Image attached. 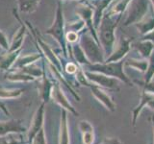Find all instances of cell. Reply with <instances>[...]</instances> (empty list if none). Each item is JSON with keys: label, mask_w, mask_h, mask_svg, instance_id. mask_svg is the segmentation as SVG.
Masks as SVG:
<instances>
[{"label": "cell", "mask_w": 154, "mask_h": 144, "mask_svg": "<svg viewBox=\"0 0 154 144\" xmlns=\"http://www.w3.org/2000/svg\"><path fill=\"white\" fill-rule=\"evenodd\" d=\"M78 67H79L78 64H74V62H69V64H66L65 70H66V72L67 74H75L77 69H78Z\"/></svg>", "instance_id": "32"}, {"label": "cell", "mask_w": 154, "mask_h": 144, "mask_svg": "<svg viewBox=\"0 0 154 144\" xmlns=\"http://www.w3.org/2000/svg\"><path fill=\"white\" fill-rule=\"evenodd\" d=\"M135 47L137 48L143 58H149L154 50V42H152L151 40H143V41L137 43Z\"/></svg>", "instance_id": "22"}, {"label": "cell", "mask_w": 154, "mask_h": 144, "mask_svg": "<svg viewBox=\"0 0 154 144\" xmlns=\"http://www.w3.org/2000/svg\"><path fill=\"white\" fill-rule=\"evenodd\" d=\"M51 98L54 100L58 105H60L64 110H69V112L73 113L75 116L78 115V112H77L75 109L72 107V105L69 103V101L67 100L66 96L65 95L64 91H63L61 88V83L59 81L53 82V86L51 90Z\"/></svg>", "instance_id": "8"}, {"label": "cell", "mask_w": 154, "mask_h": 144, "mask_svg": "<svg viewBox=\"0 0 154 144\" xmlns=\"http://www.w3.org/2000/svg\"><path fill=\"white\" fill-rule=\"evenodd\" d=\"M79 130L82 134L83 144H93L94 141V132L91 123L86 120H82L79 122Z\"/></svg>", "instance_id": "18"}, {"label": "cell", "mask_w": 154, "mask_h": 144, "mask_svg": "<svg viewBox=\"0 0 154 144\" xmlns=\"http://www.w3.org/2000/svg\"><path fill=\"white\" fill-rule=\"evenodd\" d=\"M122 16L114 19L111 14H105L101 18L98 26V38L100 44L102 45L103 51L106 55L110 56L113 53L115 45V29Z\"/></svg>", "instance_id": "1"}, {"label": "cell", "mask_w": 154, "mask_h": 144, "mask_svg": "<svg viewBox=\"0 0 154 144\" xmlns=\"http://www.w3.org/2000/svg\"><path fill=\"white\" fill-rule=\"evenodd\" d=\"M0 47L7 52L10 49V42L8 40V37L2 30H0Z\"/></svg>", "instance_id": "29"}, {"label": "cell", "mask_w": 154, "mask_h": 144, "mask_svg": "<svg viewBox=\"0 0 154 144\" xmlns=\"http://www.w3.org/2000/svg\"><path fill=\"white\" fill-rule=\"evenodd\" d=\"M23 92L21 88H6L0 85V98L1 99H14L18 98Z\"/></svg>", "instance_id": "23"}, {"label": "cell", "mask_w": 154, "mask_h": 144, "mask_svg": "<svg viewBox=\"0 0 154 144\" xmlns=\"http://www.w3.org/2000/svg\"><path fill=\"white\" fill-rule=\"evenodd\" d=\"M148 0H133L130 3L126 19L123 23V26H128L130 24H137L146 16L147 12Z\"/></svg>", "instance_id": "5"}, {"label": "cell", "mask_w": 154, "mask_h": 144, "mask_svg": "<svg viewBox=\"0 0 154 144\" xmlns=\"http://www.w3.org/2000/svg\"><path fill=\"white\" fill-rule=\"evenodd\" d=\"M45 103L42 102L40 107L37 109L36 112L33 116L30 128H29L28 134H27V138H28L29 144L32 143L34 137H35L37 136V134L42 129L43 120H45Z\"/></svg>", "instance_id": "7"}, {"label": "cell", "mask_w": 154, "mask_h": 144, "mask_svg": "<svg viewBox=\"0 0 154 144\" xmlns=\"http://www.w3.org/2000/svg\"><path fill=\"white\" fill-rule=\"evenodd\" d=\"M69 129L67 121L66 110L63 109L61 112L60 121V132H59V144H69Z\"/></svg>", "instance_id": "16"}, {"label": "cell", "mask_w": 154, "mask_h": 144, "mask_svg": "<svg viewBox=\"0 0 154 144\" xmlns=\"http://www.w3.org/2000/svg\"><path fill=\"white\" fill-rule=\"evenodd\" d=\"M129 50H130V40H126V38H122V40H120L119 45L117 46V49H116L112 54L105 60L106 62H112L122 61V59L127 54Z\"/></svg>", "instance_id": "13"}, {"label": "cell", "mask_w": 154, "mask_h": 144, "mask_svg": "<svg viewBox=\"0 0 154 144\" xmlns=\"http://www.w3.org/2000/svg\"><path fill=\"white\" fill-rule=\"evenodd\" d=\"M123 64L124 61L112 62H102V64H88V69L94 72H98L104 75H107L113 78H118L124 82L125 84L132 86L131 81L128 79V77L123 72Z\"/></svg>", "instance_id": "3"}, {"label": "cell", "mask_w": 154, "mask_h": 144, "mask_svg": "<svg viewBox=\"0 0 154 144\" xmlns=\"http://www.w3.org/2000/svg\"><path fill=\"white\" fill-rule=\"evenodd\" d=\"M102 144H122L118 138H106Z\"/></svg>", "instance_id": "33"}, {"label": "cell", "mask_w": 154, "mask_h": 144, "mask_svg": "<svg viewBox=\"0 0 154 144\" xmlns=\"http://www.w3.org/2000/svg\"><path fill=\"white\" fill-rule=\"evenodd\" d=\"M53 86V82L46 77L45 70L42 77V81L38 84V90H40V96L43 103H47L51 98V90Z\"/></svg>", "instance_id": "15"}, {"label": "cell", "mask_w": 154, "mask_h": 144, "mask_svg": "<svg viewBox=\"0 0 154 144\" xmlns=\"http://www.w3.org/2000/svg\"><path fill=\"white\" fill-rule=\"evenodd\" d=\"M79 44L83 49L86 57L91 64H102L104 62V54L100 49V44L89 34H84L79 40Z\"/></svg>", "instance_id": "4"}, {"label": "cell", "mask_w": 154, "mask_h": 144, "mask_svg": "<svg viewBox=\"0 0 154 144\" xmlns=\"http://www.w3.org/2000/svg\"><path fill=\"white\" fill-rule=\"evenodd\" d=\"M76 14H79V16L81 19L85 22L86 26L89 28V30L91 33V37H93L96 42H99L98 37L96 35V32L94 30V14H93V9L91 8V6L86 4H81L79 7H77L76 9Z\"/></svg>", "instance_id": "9"}, {"label": "cell", "mask_w": 154, "mask_h": 144, "mask_svg": "<svg viewBox=\"0 0 154 144\" xmlns=\"http://www.w3.org/2000/svg\"><path fill=\"white\" fill-rule=\"evenodd\" d=\"M151 2L153 3V5H154V0H151Z\"/></svg>", "instance_id": "36"}, {"label": "cell", "mask_w": 154, "mask_h": 144, "mask_svg": "<svg viewBox=\"0 0 154 144\" xmlns=\"http://www.w3.org/2000/svg\"><path fill=\"white\" fill-rule=\"evenodd\" d=\"M14 17H17V19L20 23V27L18 28L17 32L16 33V35L14 36L12 42L10 43V49L9 52H12V51H16L22 48V44H23V40H24V38H25L26 35V32L28 31V28L26 26L25 22L23 23L22 19L19 17V16L17 14V11L16 9H14Z\"/></svg>", "instance_id": "10"}, {"label": "cell", "mask_w": 154, "mask_h": 144, "mask_svg": "<svg viewBox=\"0 0 154 144\" xmlns=\"http://www.w3.org/2000/svg\"><path fill=\"white\" fill-rule=\"evenodd\" d=\"M22 51V48L16 51L7 52L6 55L0 56V70L8 71L13 68L16 61L18 59V57L20 56V53Z\"/></svg>", "instance_id": "14"}, {"label": "cell", "mask_w": 154, "mask_h": 144, "mask_svg": "<svg viewBox=\"0 0 154 144\" xmlns=\"http://www.w3.org/2000/svg\"><path fill=\"white\" fill-rule=\"evenodd\" d=\"M139 31L143 35H147L154 30V16L148 17L146 21H140L136 24Z\"/></svg>", "instance_id": "24"}, {"label": "cell", "mask_w": 154, "mask_h": 144, "mask_svg": "<svg viewBox=\"0 0 154 144\" xmlns=\"http://www.w3.org/2000/svg\"><path fill=\"white\" fill-rule=\"evenodd\" d=\"M84 25H85V22L81 19L79 22H75V23L69 24V25L66 27V31H72V32L79 33V31L82 30V29L84 28Z\"/></svg>", "instance_id": "30"}, {"label": "cell", "mask_w": 154, "mask_h": 144, "mask_svg": "<svg viewBox=\"0 0 154 144\" xmlns=\"http://www.w3.org/2000/svg\"><path fill=\"white\" fill-rule=\"evenodd\" d=\"M25 131L26 129L19 120L0 121V136H5L10 134H19Z\"/></svg>", "instance_id": "11"}, {"label": "cell", "mask_w": 154, "mask_h": 144, "mask_svg": "<svg viewBox=\"0 0 154 144\" xmlns=\"http://www.w3.org/2000/svg\"><path fill=\"white\" fill-rule=\"evenodd\" d=\"M149 58H150V62H149V64L147 66L146 73V79H144L143 84L149 83L154 77V50Z\"/></svg>", "instance_id": "26"}, {"label": "cell", "mask_w": 154, "mask_h": 144, "mask_svg": "<svg viewBox=\"0 0 154 144\" xmlns=\"http://www.w3.org/2000/svg\"><path fill=\"white\" fill-rule=\"evenodd\" d=\"M43 57L42 53H34V54H29V55H25V56H19L18 59L16 61L14 64L13 66V69H21L23 67L31 65L33 64L38 60H41Z\"/></svg>", "instance_id": "17"}, {"label": "cell", "mask_w": 154, "mask_h": 144, "mask_svg": "<svg viewBox=\"0 0 154 144\" xmlns=\"http://www.w3.org/2000/svg\"><path fill=\"white\" fill-rule=\"evenodd\" d=\"M85 74L88 80L94 86H100L109 89H119L118 80H116V78L89 70H86Z\"/></svg>", "instance_id": "6"}, {"label": "cell", "mask_w": 154, "mask_h": 144, "mask_svg": "<svg viewBox=\"0 0 154 144\" xmlns=\"http://www.w3.org/2000/svg\"><path fill=\"white\" fill-rule=\"evenodd\" d=\"M90 88L91 89V93L94 94V97L97 99L100 103H102L108 110L114 112L116 110V105L113 102L112 97H111L108 93H106V91H104L102 88H100L98 86H94L91 84Z\"/></svg>", "instance_id": "12"}, {"label": "cell", "mask_w": 154, "mask_h": 144, "mask_svg": "<svg viewBox=\"0 0 154 144\" xmlns=\"http://www.w3.org/2000/svg\"><path fill=\"white\" fill-rule=\"evenodd\" d=\"M45 34L54 38L56 41L59 43L62 48L63 54L66 58L67 54V42L66 40V25H65V16H64V10L61 1H58L57 9L55 14V18L52 25L46 29Z\"/></svg>", "instance_id": "2"}, {"label": "cell", "mask_w": 154, "mask_h": 144, "mask_svg": "<svg viewBox=\"0 0 154 144\" xmlns=\"http://www.w3.org/2000/svg\"><path fill=\"white\" fill-rule=\"evenodd\" d=\"M41 0H17L18 11L24 14L34 13L38 9Z\"/></svg>", "instance_id": "20"}, {"label": "cell", "mask_w": 154, "mask_h": 144, "mask_svg": "<svg viewBox=\"0 0 154 144\" xmlns=\"http://www.w3.org/2000/svg\"><path fill=\"white\" fill-rule=\"evenodd\" d=\"M71 54H73V57L75 58V60L77 61V64H84V65L91 64V62L88 60V58L86 57L85 53L79 43L78 44H77V43H73V45H72V48H71Z\"/></svg>", "instance_id": "21"}, {"label": "cell", "mask_w": 154, "mask_h": 144, "mask_svg": "<svg viewBox=\"0 0 154 144\" xmlns=\"http://www.w3.org/2000/svg\"><path fill=\"white\" fill-rule=\"evenodd\" d=\"M42 65H43V69H41L40 67L35 66L33 64L31 65L25 66V67H23V68L18 69V70H20V71L24 72V73H27L29 75L35 77L36 79H38V78H42L43 73H45V62L42 64Z\"/></svg>", "instance_id": "25"}, {"label": "cell", "mask_w": 154, "mask_h": 144, "mask_svg": "<svg viewBox=\"0 0 154 144\" xmlns=\"http://www.w3.org/2000/svg\"><path fill=\"white\" fill-rule=\"evenodd\" d=\"M31 144H46V136L45 133V129H42L40 132L37 134V136L34 137Z\"/></svg>", "instance_id": "28"}, {"label": "cell", "mask_w": 154, "mask_h": 144, "mask_svg": "<svg viewBox=\"0 0 154 144\" xmlns=\"http://www.w3.org/2000/svg\"><path fill=\"white\" fill-rule=\"evenodd\" d=\"M143 40H151L152 42H154V30L152 32H150L147 35H146Z\"/></svg>", "instance_id": "34"}, {"label": "cell", "mask_w": 154, "mask_h": 144, "mask_svg": "<svg viewBox=\"0 0 154 144\" xmlns=\"http://www.w3.org/2000/svg\"><path fill=\"white\" fill-rule=\"evenodd\" d=\"M126 65H130L135 68H138L141 71H146L147 69L148 62L147 61H135V60H129L126 62Z\"/></svg>", "instance_id": "27"}, {"label": "cell", "mask_w": 154, "mask_h": 144, "mask_svg": "<svg viewBox=\"0 0 154 144\" xmlns=\"http://www.w3.org/2000/svg\"><path fill=\"white\" fill-rule=\"evenodd\" d=\"M152 120H153V134H154V116L152 117Z\"/></svg>", "instance_id": "35"}, {"label": "cell", "mask_w": 154, "mask_h": 144, "mask_svg": "<svg viewBox=\"0 0 154 144\" xmlns=\"http://www.w3.org/2000/svg\"><path fill=\"white\" fill-rule=\"evenodd\" d=\"M78 33L72 32V31H66V40L69 43H76L78 40Z\"/></svg>", "instance_id": "31"}, {"label": "cell", "mask_w": 154, "mask_h": 144, "mask_svg": "<svg viewBox=\"0 0 154 144\" xmlns=\"http://www.w3.org/2000/svg\"><path fill=\"white\" fill-rule=\"evenodd\" d=\"M5 79L10 82H24V83H27V82H34L37 80L35 77H33L27 73H24V72H22L20 70L8 72L6 76H5Z\"/></svg>", "instance_id": "19"}]
</instances>
